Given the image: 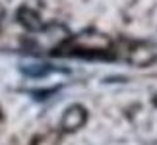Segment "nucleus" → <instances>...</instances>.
<instances>
[{"label": "nucleus", "instance_id": "f03ea898", "mask_svg": "<svg viewBox=\"0 0 157 145\" xmlns=\"http://www.w3.org/2000/svg\"><path fill=\"white\" fill-rule=\"evenodd\" d=\"M126 56L124 60H128L130 64L138 66V68H146V66L153 64L155 62V48L147 43H140V41H134V43H130L128 48H126Z\"/></svg>", "mask_w": 157, "mask_h": 145}, {"label": "nucleus", "instance_id": "f257e3e1", "mask_svg": "<svg viewBox=\"0 0 157 145\" xmlns=\"http://www.w3.org/2000/svg\"><path fill=\"white\" fill-rule=\"evenodd\" d=\"M113 43L107 35L101 33H80L62 43L54 54L58 56H80V58H111L109 52Z\"/></svg>", "mask_w": 157, "mask_h": 145}, {"label": "nucleus", "instance_id": "20e7f679", "mask_svg": "<svg viewBox=\"0 0 157 145\" xmlns=\"http://www.w3.org/2000/svg\"><path fill=\"white\" fill-rule=\"evenodd\" d=\"M16 20L29 33H39L41 29L45 27V23H43V20H41L39 12L33 10V8H29V6H20V8H17Z\"/></svg>", "mask_w": 157, "mask_h": 145}, {"label": "nucleus", "instance_id": "7ed1b4c3", "mask_svg": "<svg viewBox=\"0 0 157 145\" xmlns=\"http://www.w3.org/2000/svg\"><path fill=\"white\" fill-rule=\"evenodd\" d=\"M87 122V108L80 105V102H74V105L66 106V110L62 112V118H60V128L62 132H78L80 128H83V124Z\"/></svg>", "mask_w": 157, "mask_h": 145}, {"label": "nucleus", "instance_id": "0eeeda50", "mask_svg": "<svg viewBox=\"0 0 157 145\" xmlns=\"http://www.w3.org/2000/svg\"><path fill=\"white\" fill-rule=\"evenodd\" d=\"M4 14H6V12H4V6L0 4V20H2V17H4Z\"/></svg>", "mask_w": 157, "mask_h": 145}, {"label": "nucleus", "instance_id": "39448f33", "mask_svg": "<svg viewBox=\"0 0 157 145\" xmlns=\"http://www.w3.org/2000/svg\"><path fill=\"white\" fill-rule=\"evenodd\" d=\"M51 68L47 64H29V66H21V74H25L29 77H45L47 74H51Z\"/></svg>", "mask_w": 157, "mask_h": 145}, {"label": "nucleus", "instance_id": "423d86ee", "mask_svg": "<svg viewBox=\"0 0 157 145\" xmlns=\"http://www.w3.org/2000/svg\"><path fill=\"white\" fill-rule=\"evenodd\" d=\"M151 105H153V106H157V93L151 97Z\"/></svg>", "mask_w": 157, "mask_h": 145}]
</instances>
